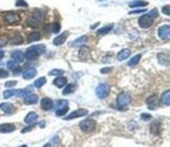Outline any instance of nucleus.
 I'll use <instances>...</instances> for the list:
<instances>
[{"mask_svg":"<svg viewBox=\"0 0 170 147\" xmlns=\"http://www.w3.org/2000/svg\"><path fill=\"white\" fill-rule=\"evenodd\" d=\"M130 56V50L129 49H123L121 52H119V54L117 55V59L119 61H123V60H126L127 58Z\"/></svg>","mask_w":170,"mask_h":147,"instance_id":"14","label":"nucleus"},{"mask_svg":"<svg viewBox=\"0 0 170 147\" xmlns=\"http://www.w3.org/2000/svg\"><path fill=\"white\" fill-rule=\"evenodd\" d=\"M86 42H87V36H82V37L78 38V39H76L75 41L72 43V45L73 47H81V46H83Z\"/></svg>","mask_w":170,"mask_h":147,"instance_id":"17","label":"nucleus"},{"mask_svg":"<svg viewBox=\"0 0 170 147\" xmlns=\"http://www.w3.org/2000/svg\"><path fill=\"white\" fill-rule=\"evenodd\" d=\"M148 6V1H144V0H136V1H132L129 3V6L130 7H142V6Z\"/></svg>","mask_w":170,"mask_h":147,"instance_id":"21","label":"nucleus"},{"mask_svg":"<svg viewBox=\"0 0 170 147\" xmlns=\"http://www.w3.org/2000/svg\"><path fill=\"white\" fill-rule=\"evenodd\" d=\"M113 29V24H109V25H107V26H104L102 27V29H100V30H98L97 31V35H105V34H108L111 30Z\"/></svg>","mask_w":170,"mask_h":147,"instance_id":"28","label":"nucleus"},{"mask_svg":"<svg viewBox=\"0 0 170 147\" xmlns=\"http://www.w3.org/2000/svg\"><path fill=\"white\" fill-rule=\"evenodd\" d=\"M75 89H76V85H73V84H68L66 87L64 88V90L62 92L63 95H69V93H72L75 92Z\"/></svg>","mask_w":170,"mask_h":147,"instance_id":"31","label":"nucleus"},{"mask_svg":"<svg viewBox=\"0 0 170 147\" xmlns=\"http://www.w3.org/2000/svg\"><path fill=\"white\" fill-rule=\"evenodd\" d=\"M147 106H148V108L151 110H154L158 108L159 99L156 95H152L150 97H148V99H147Z\"/></svg>","mask_w":170,"mask_h":147,"instance_id":"9","label":"nucleus"},{"mask_svg":"<svg viewBox=\"0 0 170 147\" xmlns=\"http://www.w3.org/2000/svg\"><path fill=\"white\" fill-rule=\"evenodd\" d=\"M150 130L151 133H153V135H156V133H160V131H161V125H160L159 122H153L151 124L150 126Z\"/></svg>","mask_w":170,"mask_h":147,"instance_id":"30","label":"nucleus"},{"mask_svg":"<svg viewBox=\"0 0 170 147\" xmlns=\"http://www.w3.org/2000/svg\"><path fill=\"white\" fill-rule=\"evenodd\" d=\"M7 67H9L10 70H12L13 72H14V70H16V68L19 67L18 62L14 61V60H10V61H7Z\"/></svg>","mask_w":170,"mask_h":147,"instance_id":"34","label":"nucleus"},{"mask_svg":"<svg viewBox=\"0 0 170 147\" xmlns=\"http://www.w3.org/2000/svg\"><path fill=\"white\" fill-rule=\"evenodd\" d=\"M9 76V73L4 70H0V78H6Z\"/></svg>","mask_w":170,"mask_h":147,"instance_id":"48","label":"nucleus"},{"mask_svg":"<svg viewBox=\"0 0 170 147\" xmlns=\"http://www.w3.org/2000/svg\"><path fill=\"white\" fill-rule=\"evenodd\" d=\"M11 43L13 45H19L23 43V37L21 35H15L11 38Z\"/></svg>","mask_w":170,"mask_h":147,"instance_id":"24","label":"nucleus"},{"mask_svg":"<svg viewBox=\"0 0 170 147\" xmlns=\"http://www.w3.org/2000/svg\"><path fill=\"white\" fill-rule=\"evenodd\" d=\"M88 113L87 109H84V108H80V109H77L75 111H73L72 113H69L67 117H65V120H72V119H77L80 118V117H84Z\"/></svg>","mask_w":170,"mask_h":147,"instance_id":"8","label":"nucleus"},{"mask_svg":"<svg viewBox=\"0 0 170 147\" xmlns=\"http://www.w3.org/2000/svg\"><path fill=\"white\" fill-rule=\"evenodd\" d=\"M1 109L4 111L6 113H12L15 111V108L14 106L10 103H2V106H1Z\"/></svg>","mask_w":170,"mask_h":147,"instance_id":"27","label":"nucleus"},{"mask_svg":"<svg viewBox=\"0 0 170 147\" xmlns=\"http://www.w3.org/2000/svg\"><path fill=\"white\" fill-rule=\"evenodd\" d=\"M32 89H33V86H29V87H26L25 89H17L15 96H17V97H25V96L30 95Z\"/></svg>","mask_w":170,"mask_h":147,"instance_id":"19","label":"nucleus"},{"mask_svg":"<svg viewBox=\"0 0 170 147\" xmlns=\"http://www.w3.org/2000/svg\"><path fill=\"white\" fill-rule=\"evenodd\" d=\"M45 82H46V79H45L44 77H41V78H39V79H37L36 81H35L34 85L36 86L37 88H40L45 84Z\"/></svg>","mask_w":170,"mask_h":147,"instance_id":"32","label":"nucleus"},{"mask_svg":"<svg viewBox=\"0 0 170 147\" xmlns=\"http://www.w3.org/2000/svg\"><path fill=\"white\" fill-rule=\"evenodd\" d=\"M4 21L7 24H17L20 21V17L14 12H6L3 15Z\"/></svg>","mask_w":170,"mask_h":147,"instance_id":"5","label":"nucleus"},{"mask_svg":"<svg viewBox=\"0 0 170 147\" xmlns=\"http://www.w3.org/2000/svg\"><path fill=\"white\" fill-rule=\"evenodd\" d=\"M141 57H142V55H141V54L136 55V56H134V57H132L130 60H129L128 65H129V66H136V65L138 64L139 62H140Z\"/></svg>","mask_w":170,"mask_h":147,"instance_id":"29","label":"nucleus"},{"mask_svg":"<svg viewBox=\"0 0 170 147\" xmlns=\"http://www.w3.org/2000/svg\"><path fill=\"white\" fill-rule=\"evenodd\" d=\"M101 74H109L113 72V68L111 67H104V68H101Z\"/></svg>","mask_w":170,"mask_h":147,"instance_id":"45","label":"nucleus"},{"mask_svg":"<svg viewBox=\"0 0 170 147\" xmlns=\"http://www.w3.org/2000/svg\"><path fill=\"white\" fill-rule=\"evenodd\" d=\"M12 57H13V60L16 62H22L24 61L25 57H24V54L20 50H15V52L12 53Z\"/></svg>","mask_w":170,"mask_h":147,"instance_id":"16","label":"nucleus"},{"mask_svg":"<svg viewBox=\"0 0 170 147\" xmlns=\"http://www.w3.org/2000/svg\"><path fill=\"white\" fill-rule=\"evenodd\" d=\"M19 147H27L26 145H21V146H19Z\"/></svg>","mask_w":170,"mask_h":147,"instance_id":"53","label":"nucleus"},{"mask_svg":"<svg viewBox=\"0 0 170 147\" xmlns=\"http://www.w3.org/2000/svg\"><path fill=\"white\" fill-rule=\"evenodd\" d=\"M17 84V81H9V82H6L4 86L6 87H13V86H15Z\"/></svg>","mask_w":170,"mask_h":147,"instance_id":"46","label":"nucleus"},{"mask_svg":"<svg viewBox=\"0 0 170 147\" xmlns=\"http://www.w3.org/2000/svg\"><path fill=\"white\" fill-rule=\"evenodd\" d=\"M131 102V96L128 93H120L117 97V104L120 108H124Z\"/></svg>","mask_w":170,"mask_h":147,"instance_id":"2","label":"nucleus"},{"mask_svg":"<svg viewBox=\"0 0 170 147\" xmlns=\"http://www.w3.org/2000/svg\"><path fill=\"white\" fill-rule=\"evenodd\" d=\"M16 6L17 7H27L29 4H27V2L24 1V0H16Z\"/></svg>","mask_w":170,"mask_h":147,"instance_id":"39","label":"nucleus"},{"mask_svg":"<svg viewBox=\"0 0 170 147\" xmlns=\"http://www.w3.org/2000/svg\"><path fill=\"white\" fill-rule=\"evenodd\" d=\"M32 17H33V18H35L36 20H38V21H40V20H42V18H43V15H42V13H41V12H39V11H35Z\"/></svg>","mask_w":170,"mask_h":147,"instance_id":"38","label":"nucleus"},{"mask_svg":"<svg viewBox=\"0 0 170 147\" xmlns=\"http://www.w3.org/2000/svg\"><path fill=\"white\" fill-rule=\"evenodd\" d=\"M67 83V79L65 77H58L56 78L55 81H54V84L57 86V87H63L65 84Z\"/></svg>","mask_w":170,"mask_h":147,"instance_id":"22","label":"nucleus"},{"mask_svg":"<svg viewBox=\"0 0 170 147\" xmlns=\"http://www.w3.org/2000/svg\"><path fill=\"white\" fill-rule=\"evenodd\" d=\"M43 147H49V144H46V145H44Z\"/></svg>","mask_w":170,"mask_h":147,"instance_id":"52","label":"nucleus"},{"mask_svg":"<svg viewBox=\"0 0 170 147\" xmlns=\"http://www.w3.org/2000/svg\"><path fill=\"white\" fill-rule=\"evenodd\" d=\"M158 60L159 63L162 65H168L169 64V57L168 55H165L163 53H160L158 54Z\"/></svg>","mask_w":170,"mask_h":147,"instance_id":"20","label":"nucleus"},{"mask_svg":"<svg viewBox=\"0 0 170 147\" xmlns=\"http://www.w3.org/2000/svg\"><path fill=\"white\" fill-rule=\"evenodd\" d=\"M68 36V33H64V34H61L58 37H56L54 39V44L55 45H61L66 41V38Z\"/></svg>","mask_w":170,"mask_h":147,"instance_id":"18","label":"nucleus"},{"mask_svg":"<svg viewBox=\"0 0 170 147\" xmlns=\"http://www.w3.org/2000/svg\"><path fill=\"white\" fill-rule=\"evenodd\" d=\"M65 106H67V101L60 100V101H58V102H57V109L62 108V107H65Z\"/></svg>","mask_w":170,"mask_h":147,"instance_id":"42","label":"nucleus"},{"mask_svg":"<svg viewBox=\"0 0 170 147\" xmlns=\"http://www.w3.org/2000/svg\"><path fill=\"white\" fill-rule=\"evenodd\" d=\"M61 30V25L60 23H58V22H54L52 25H50V31L53 33H55V34H57V33H59Z\"/></svg>","mask_w":170,"mask_h":147,"instance_id":"35","label":"nucleus"},{"mask_svg":"<svg viewBox=\"0 0 170 147\" xmlns=\"http://www.w3.org/2000/svg\"><path fill=\"white\" fill-rule=\"evenodd\" d=\"M159 37L163 40H168L170 37V26L169 24H164L159 27L158 30Z\"/></svg>","mask_w":170,"mask_h":147,"instance_id":"6","label":"nucleus"},{"mask_svg":"<svg viewBox=\"0 0 170 147\" xmlns=\"http://www.w3.org/2000/svg\"><path fill=\"white\" fill-rule=\"evenodd\" d=\"M41 38V35H40L39 32H33L30 33L27 37V41L29 42H35V41H38V40Z\"/></svg>","mask_w":170,"mask_h":147,"instance_id":"26","label":"nucleus"},{"mask_svg":"<svg viewBox=\"0 0 170 147\" xmlns=\"http://www.w3.org/2000/svg\"><path fill=\"white\" fill-rule=\"evenodd\" d=\"M148 16L150 17V18H156V17L159 16V12H158V10L156 9H153V10H151L150 12L148 13Z\"/></svg>","mask_w":170,"mask_h":147,"instance_id":"41","label":"nucleus"},{"mask_svg":"<svg viewBox=\"0 0 170 147\" xmlns=\"http://www.w3.org/2000/svg\"><path fill=\"white\" fill-rule=\"evenodd\" d=\"M32 129H33V127H30V126H29V127H25L21 130V133H27V131H30Z\"/></svg>","mask_w":170,"mask_h":147,"instance_id":"50","label":"nucleus"},{"mask_svg":"<svg viewBox=\"0 0 170 147\" xmlns=\"http://www.w3.org/2000/svg\"><path fill=\"white\" fill-rule=\"evenodd\" d=\"M54 106V102H53L52 99L49 98H43L41 100V107L44 110H49Z\"/></svg>","mask_w":170,"mask_h":147,"instance_id":"12","label":"nucleus"},{"mask_svg":"<svg viewBox=\"0 0 170 147\" xmlns=\"http://www.w3.org/2000/svg\"><path fill=\"white\" fill-rule=\"evenodd\" d=\"M36 75H37V70L34 67H30L29 70H24L23 74H22V77H23L25 80H30V79H33Z\"/></svg>","mask_w":170,"mask_h":147,"instance_id":"11","label":"nucleus"},{"mask_svg":"<svg viewBox=\"0 0 170 147\" xmlns=\"http://www.w3.org/2000/svg\"><path fill=\"white\" fill-rule=\"evenodd\" d=\"M15 93H16V90H14V89L4 90L3 97H4V99H9V98H11L12 96H15Z\"/></svg>","mask_w":170,"mask_h":147,"instance_id":"37","label":"nucleus"},{"mask_svg":"<svg viewBox=\"0 0 170 147\" xmlns=\"http://www.w3.org/2000/svg\"><path fill=\"white\" fill-rule=\"evenodd\" d=\"M26 23L30 25V26H32V27H37V26H39V21L38 20H36L35 18H29L26 20Z\"/></svg>","mask_w":170,"mask_h":147,"instance_id":"33","label":"nucleus"},{"mask_svg":"<svg viewBox=\"0 0 170 147\" xmlns=\"http://www.w3.org/2000/svg\"><path fill=\"white\" fill-rule=\"evenodd\" d=\"M90 50L88 47L86 46H81V50H79V57L80 59H86V58L89 56Z\"/></svg>","mask_w":170,"mask_h":147,"instance_id":"23","label":"nucleus"},{"mask_svg":"<svg viewBox=\"0 0 170 147\" xmlns=\"http://www.w3.org/2000/svg\"><path fill=\"white\" fill-rule=\"evenodd\" d=\"M38 102V96L37 95H33V93H30V95L25 96L24 97V103L27 105H33L36 104Z\"/></svg>","mask_w":170,"mask_h":147,"instance_id":"13","label":"nucleus"},{"mask_svg":"<svg viewBox=\"0 0 170 147\" xmlns=\"http://www.w3.org/2000/svg\"><path fill=\"white\" fill-rule=\"evenodd\" d=\"M108 93H109V85L106 84V83H101V84L98 85L97 89H96V95L99 98L104 99L105 97H107Z\"/></svg>","mask_w":170,"mask_h":147,"instance_id":"4","label":"nucleus"},{"mask_svg":"<svg viewBox=\"0 0 170 147\" xmlns=\"http://www.w3.org/2000/svg\"><path fill=\"white\" fill-rule=\"evenodd\" d=\"M44 52H45L44 45H42V44L34 45V46H30L26 50V52H25V54H24V57L29 60H35Z\"/></svg>","mask_w":170,"mask_h":147,"instance_id":"1","label":"nucleus"},{"mask_svg":"<svg viewBox=\"0 0 170 147\" xmlns=\"http://www.w3.org/2000/svg\"><path fill=\"white\" fill-rule=\"evenodd\" d=\"M68 111V106H65V107H62V108H59V109L56 110V115L58 117H61V116H65L66 113Z\"/></svg>","mask_w":170,"mask_h":147,"instance_id":"36","label":"nucleus"},{"mask_svg":"<svg viewBox=\"0 0 170 147\" xmlns=\"http://www.w3.org/2000/svg\"><path fill=\"white\" fill-rule=\"evenodd\" d=\"M16 129V126L12 123H4L0 124V133H10Z\"/></svg>","mask_w":170,"mask_h":147,"instance_id":"10","label":"nucleus"},{"mask_svg":"<svg viewBox=\"0 0 170 147\" xmlns=\"http://www.w3.org/2000/svg\"><path fill=\"white\" fill-rule=\"evenodd\" d=\"M7 43V37L6 36H0V47L4 46Z\"/></svg>","mask_w":170,"mask_h":147,"instance_id":"43","label":"nucleus"},{"mask_svg":"<svg viewBox=\"0 0 170 147\" xmlns=\"http://www.w3.org/2000/svg\"><path fill=\"white\" fill-rule=\"evenodd\" d=\"M161 101L164 105L169 106V104H170V90H166V92L162 95Z\"/></svg>","mask_w":170,"mask_h":147,"instance_id":"25","label":"nucleus"},{"mask_svg":"<svg viewBox=\"0 0 170 147\" xmlns=\"http://www.w3.org/2000/svg\"><path fill=\"white\" fill-rule=\"evenodd\" d=\"M141 117H142V119H143V120H145V121L150 120V119H151V115H149V113H142Z\"/></svg>","mask_w":170,"mask_h":147,"instance_id":"49","label":"nucleus"},{"mask_svg":"<svg viewBox=\"0 0 170 147\" xmlns=\"http://www.w3.org/2000/svg\"><path fill=\"white\" fill-rule=\"evenodd\" d=\"M162 12H163V14H165L166 16H169L170 15V6H165L163 9H162Z\"/></svg>","mask_w":170,"mask_h":147,"instance_id":"44","label":"nucleus"},{"mask_svg":"<svg viewBox=\"0 0 170 147\" xmlns=\"http://www.w3.org/2000/svg\"><path fill=\"white\" fill-rule=\"evenodd\" d=\"M1 106H2V104H0V108H1Z\"/></svg>","mask_w":170,"mask_h":147,"instance_id":"54","label":"nucleus"},{"mask_svg":"<svg viewBox=\"0 0 170 147\" xmlns=\"http://www.w3.org/2000/svg\"><path fill=\"white\" fill-rule=\"evenodd\" d=\"M97 123L93 119H85L80 123V128L81 130H83L84 133H91L93 130H95Z\"/></svg>","mask_w":170,"mask_h":147,"instance_id":"3","label":"nucleus"},{"mask_svg":"<svg viewBox=\"0 0 170 147\" xmlns=\"http://www.w3.org/2000/svg\"><path fill=\"white\" fill-rule=\"evenodd\" d=\"M38 118V115L35 111H30V113H29L26 115V117L24 118V122L26 124H33L35 123V121L37 120Z\"/></svg>","mask_w":170,"mask_h":147,"instance_id":"15","label":"nucleus"},{"mask_svg":"<svg viewBox=\"0 0 170 147\" xmlns=\"http://www.w3.org/2000/svg\"><path fill=\"white\" fill-rule=\"evenodd\" d=\"M152 24H153V19L150 18L148 15H143L139 19V25L143 29H148Z\"/></svg>","mask_w":170,"mask_h":147,"instance_id":"7","label":"nucleus"},{"mask_svg":"<svg viewBox=\"0 0 170 147\" xmlns=\"http://www.w3.org/2000/svg\"><path fill=\"white\" fill-rule=\"evenodd\" d=\"M4 57V53L3 50H0V59H2V58Z\"/></svg>","mask_w":170,"mask_h":147,"instance_id":"51","label":"nucleus"},{"mask_svg":"<svg viewBox=\"0 0 170 147\" xmlns=\"http://www.w3.org/2000/svg\"><path fill=\"white\" fill-rule=\"evenodd\" d=\"M64 74V70H53L49 72V75L50 76H61Z\"/></svg>","mask_w":170,"mask_h":147,"instance_id":"40","label":"nucleus"},{"mask_svg":"<svg viewBox=\"0 0 170 147\" xmlns=\"http://www.w3.org/2000/svg\"><path fill=\"white\" fill-rule=\"evenodd\" d=\"M146 10L145 9H140V10H136V11H132L129 13V15H133V14H140V13H145Z\"/></svg>","mask_w":170,"mask_h":147,"instance_id":"47","label":"nucleus"}]
</instances>
